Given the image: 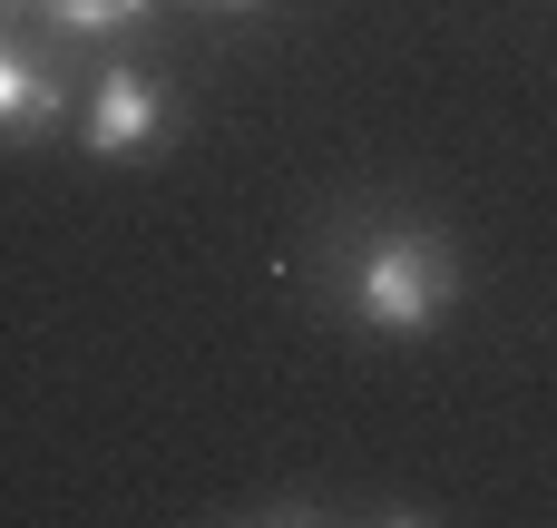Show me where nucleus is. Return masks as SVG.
<instances>
[{
    "mask_svg": "<svg viewBox=\"0 0 557 528\" xmlns=\"http://www.w3.org/2000/svg\"><path fill=\"white\" fill-rule=\"evenodd\" d=\"M29 20H49V29H69V39H117L127 20H147L157 0H20Z\"/></svg>",
    "mask_w": 557,
    "mask_h": 528,
    "instance_id": "20e7f679",
    "label": "nucleus"
},
{
    "mask_svg": "<svg viewBox=\"0 0 557 528\" xmlns=\"http://www.w3.org/2000/svg\"><path fill=\"white\" fill-rule=\"evenodd\" d=\"M69 118H78L69 69L10 29V39H0V147H39V137H59Z\"/></svg>",
    "mask_w": 557,
    "mask_h": 528,
    "instance_id": "7ed1b4c3",
    "label": "nucleus"
},
{
    "mask_svg": "<svg viewBox=\"0 0 557 528\" xmlns=\"http://www.w3.org/2000/svg\"><path fill=\"white\" fill-rule=\"evenodd\" d=\"M206 10H264V0H206Z\"/></svg>",
    "mask_w": 557,
    "mask_h": 528,
    "instance_id": "423d86ee",
    "label": "nucleus"
},
{
    "mask_svg": "<svg viewBox=\"0 0 557 528\" xmlns=\"http://www.w3.org/2000/svg\"><path fill=\"white\" fill-rule=\"evenodd\" d=\"M20 20H29V10H20V0H0V39H10V29H20Z\"/></svg>",
    "mask_w": 557,
    "mask_h": 528,
    "instance_id": "39448f33",
    "label": "nucleus"
},
{
    "mask_svg": "<svg viewBox=\"0 0 557 528\" xmlns=\"http://www.w3.org/2000/svg\"><path fill=\"white\" fill-rule=\"evenodd\" d=\"M78 137H88V157H137V147H157V137H176V98L147 78V69H98V88H88V108H78Z\"/></svg>",
    "mask_w": 557,
    "mask_h": 528,
    "instance_id": "f03ea898",
    "label": "nucleus"
},
{
    "mask_svg": "<svg viewBox=\"0 0 557 528\" xmlns=\"http://www.w3.org/2000/svg\"><path fill=\"white\" fill-rule=\"evenodd\" d=\"M460 294H470V265L441 225H372L343 265V314L382 343H421L431 323H450Z\"/></svg>",
    "mask_w": 557,
    "mask_h": 528,
    "instance_id": "f257e3e1",
    "label": "nucleus"
}]
</instances>
